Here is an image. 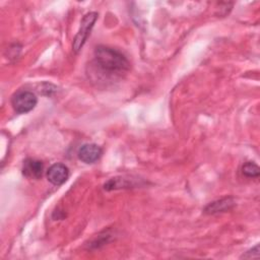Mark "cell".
Returning <instances> with one entry per match:
<instances>
[{
    "label": "cell",
    "mask_w": 260,
    "mask_h": 260,
    "mask_svg": "<svg viewBox=\"0 0 260 260\" xmlns=\"http://www.w3.org/2000/svg\"><path fill=\"white\" fill-rule=\"evenodd\" d=\"M44 165L36 158H26L22 165V174L28 179H40L43 175Z\"/></svg>",
    "instance_id": "6"
},
{
    "label": "cell",
    "mask_w": 260,
    "mask_h": 260,
    "mask_svg": "<svg viewBox=\"0 0 260 260\" xmlns=\"http://www.w3.org/2000/svg\"><path fill=\"white\" fill-rule=\"evenodd\" d=\"M242 173L244 176H246L248 178H257L259 176L260 170H259V167L255 162L247 161L242 168Z\"/></svg>",
    "instance_id": "8"
},
{
    "label": "cell",
    "mask_w": 260,
    "mask_h": 260,
    "mask_svg": "<svg viewBox=\"0 0 260 260\" xmlns=\"http://www.w3.org/2000/svg\"><path fill=\"white\" fill-rule=\"evenodd\" d=\"M96 18H98L96 12H88L83 16V18L80 22L79 30L73 40L72 48L75 53H78L81 50V48L83 47L88 36L90 35L91 28L93 27V24H94Z\"/></svg>",
    "instance_id": "2"
},
{
    "label": "cell",
    "mask_w": 260,
    "mask_h": 260,
    "mask_svg": "<svg viewBox=\"0 0 260 260\" xmlns=\"http://www.w3.org/2000/svg\"><path fill=\"white\" fill-rule=\"evenodd\" d=\"M38 99L36 94L29 90H19L13 94L11 105L13 110L18 114L30 112L37 106Z\"/></svg>",
    "instance_id": "3"
},
{
    "label": "cell",
    "mask_w": 260,
    "mask_h": 260,
    "mask_svg": "<svg viewBox=\"0 0 260 260\" xmlns=\"http://www.w3.org/2000/svg\"><path fill=\"white\" fill-rule=\"evenodd\" d=\"M259 257V245H256L254 248L247 251L245 254L242 255V258H258Z\"/></svg>",
    "instance_id": "9"
},
{
    "label": "cell",
    "mask_w": 260,
    "mask_h": 260,
    "mask_svg": "<svg viewBox=\"0 0 260 260\" xmlns=\"http://www.w3.org/2000/svg\"><path fill=\"white\" fill-rule=\"evenodd\" d=\"M235 205V202L232 198H223L217 201H214L212 203H209L204 211L209 214L218 213V212H224L226 210H230Z\"/></svg>",
    "instance_id": "7"
},
{
    "label": "cell",
    "mask_w": 260,
    "mask_h": 260,
    "mask_svg": "<svg viewBox=\"0 0 260 260\" xmlns=\"http://www.w3.org/2000/svg\"><path fill=\"white\" fill-rule=\"evenodd\" d=\"M94 61L104 72L109 74H122L130 68L128 59L121 52L106 46L95 48Z\"/></svg>",
    "instance_id": "1"
},
{
    "label": "cell",
    "mask_w": 260,
    "mask_h": 260,
    "mask_svg": "<svg viewBox=\"0 0 260 260\" xmlns=\"http://www.w3.org/2000/svg\"><path fill=\"white\" fill-rule=\"evenodd\" d=\"M102 148L94 143H85L78 149V157L85 164H93L102 156Z\"/></svg>",
    "instance_id": "5"
},
{
    "label": "cell",
    "mask_w": 260,
    "mask_h": 260,
    "mask_svg": "<svg viewBox=\"0 0 260 260\" xmlns=\"http://www.w3.org/2000/svg\"><path fill=\"white\" fill-rule=\"evenodd\" d=\"M69 177V169L61 162L52 165L47 171V178L50 183L55 186L62 185L67 181Z\"/></svg>",
    "instance_id": "4"
}]
</instances>
